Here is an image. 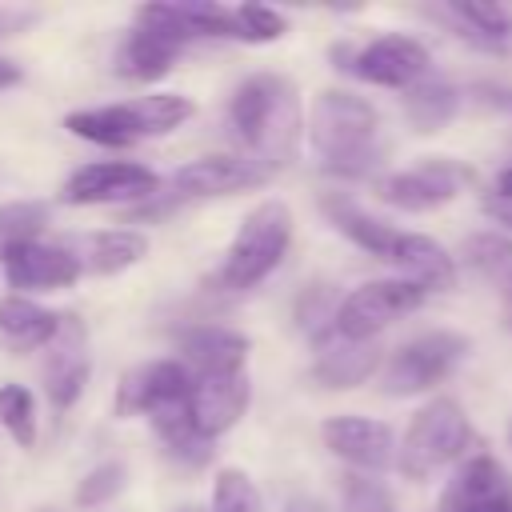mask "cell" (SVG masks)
Listing matches in <instances>:
<instances>
[{
  "label": "cell",
  "mask_w": 512,
  "mask_h": 512,
  "mask_svg": "<svg viewBox=\"0 0 512 512\" xmlns=\"http://www.w3.org/2000/svg\"><path fill=\"white\" fill-rule=\"evenodd\" d=\"M228 124L260 168L272 172L288 164L300 140V100L292 80L272 72L248 76L228 100Z\"/></svg>",
  "instance_id": "6da1fadb"
},
{
  "label": "cell",
  "mask_w": 512,
  "mask_h": 512,
  "mask_svg": "<svg viewBox=\"0 0 512 512\" xmlns=\"http://www.w3.org/2000/svg\"><path fill=\"white\" fill-rule=\"evenodd\" d=\"M308 140L324 172L332 176H368L384 148H380V112L344 88H328L316 96L308 116Z\"/></svg>",
  "instance_id": "7a4b0ae2"
},
{
  "label": "cell",
  "mask_w": 512,
  "mask_h": 512,
  "mask_svg": "<svg viewBox=\"0 0 512 512\" xmlns=\"http://www.w3.org/2000/svg\"><path fill=\"white\" fill-rule=\"evenodd\" d=\"M468 448H472V420L464 404L456 396H432L408 420L396 448V468L404 480H428L440 468L468 460Z\"/></svg>",
  "instance_id": "3957f363"
},
{
  "label": "cell",
  "mask_w": 512,
  "mask_h": 512,
  "mask_svg": "<svg viewBox=\"0 0 512 512\" xmlns=\"http://www.w3.org/2000/svg\"><path fill=\"white\" fill-rule=\"evenodd\" d=\"M288 244H292V212H288V204L284 200H264L244 216L240 232L232 236L224 260L208 276V284L216 292H248L284 260Z\"/></svg>",
  "instance_id": "277c9868"
},
{
  "label": "cell",
  "mask_w": 512,
  "mask_h": 512,
  "mask_svg": "<svg viewBox=\"0 0 512 512\" xmlns=\"http://www.w3.org/2000/svg\"><path fill=\"white\" fill-rule=\"evenodd\" d=\"M192 116V100L180 92H156V96H136L104 108H80L68 112L64 128L80 140L104 144V148H128L144 136H164L180 128Z\"/></svg>",
  "instance_id": "5b68a950"
},
{
  "label": "cell",
  "mask_w": 512,
  "mask_h": 512,
  "mask_svg": "<svg viewBox=\"0 0 512 512\" xmlns=\"http://www.w3.org/2000/svg\"><path fill=\"white\" fill-rule=\"evenodd\" d=\"M468 348H472V340L464 332H452V328L420 332L384 360L380 388L388 396H420V392L436 388L440 380H448L456 372V364L468 356Z\"/></svg>",
  "instance_id": "8992f818"
},
{
  "label": "cell",
  "mask_w": 512,
  "mask_h": 512,
  "mask_svg": "<svg viewBox=\"0 0 512 512\" xmlns=\"http://www.w3.org/2000/svg\"><path fill=\"white\" fill-rule=\"evenodd\" d=\"M428 300V292L404 276H388V280H368L360 288H352L340 308H336V324L332 332L344 340H376L392 320L416 312Z\"/></svg>",
  "instance_id": "52a82bcc"
},
{
  "label": "cell",
  "mask_w": 512,
  "mask_h": 512,
  "mask_svg": "<svg viewBox=\"0 0 512 512\" xmlns=\"http://www.w3.org/2000/svg\"><path fill=\"white\" fill-rule=\"evenodd\" d=\"M468 184H472V168H464L460 160H448V156H428L416 168H400V172L380 176L376 196L388 208L420 216V212H436V208L452 204Z\"/></svg>",
  "instance_id": "ba28073f"
},
{
  "label": "cell",
  "mask_w": 512,
  "mask_h": 512,
  "mask_svg": "<svg viewBox=\"0 0 512 512\" xmlns=\"http://www.w3.org/2000/svg\"><path fill=\"white\" fill-rule=\"evenodd\" d=\"M192 384L196 376L184 360H148L120 376L112 408L116 416H160L168 408L188 404Z\"/></svg>",
  "instance_id": "9c48e42d"
},
{
  "label": "cell",
  "mask_w": 512,
  "mask_h": 512,
  "mask_svg": "<svg viewBox=\"0 0 512 512\" xmlns=\"http://www.w3.org/2000/svg\"><path fill=\"white\" fill-rule=\"evenodd\" d=\"M344 68H348L352 76H360L364 84L408 92V88H416L420 80H428L432 56H428V48H424L416 36L388 32V36L368 40L360 52H352Z\"/></svg>",
  "instance_id": "30bf717a"
},
{
  "label": "cell",
  "mask_w": 512,
  "mask_h": 512,
  "mask_svg": "<svg viewBox=\"0 0 512 512\" xmlns=\"http://www.w3.org/2000/svg\"><path fill=\"white\" fill-rule=\"evenodd\" d=\"M152 196H160V176L128 160L84 164L64 184L68 204H128V200H152Z\"/></svg>",
  "instance_id": "8fae6325"
},
{
  "label": "cell",
  "mask_w": 512,
  "mask_h": 512,
  "mask_svg": "<svg viewBox=\"0 0 512 512\" xmlns=\"http://www.w3.org/2000/svg\"><path fill=\"white\" fill-rule=\"evenodd\" d=\"M320 436H324V448L344 460L348 468L356 472H384L396 464V432L384 424V420H372V416H328L320 424Z\"/></svg>",
  "instance_id": "7c38bea8"
},
{
  "label": "cell",
  "mask_w": 512,
  "mask_h": 512,
  "mask_svg": "<svg viewBox=\"0 0 512 512\" xmlns=\"http://www.w3.org/2000/svg\"><path fill=\"white\" fill-rule=\"evenodd\" d=\"M440 512H512V480L504 464L488 452L460 460L440 492Z\"/></svg>",
  "instance_id": "4fadbf2b"
},
{
  "label": "cell",
  "mask_w": 512,
  "mask_h": 512,
  "mask_svg": "<svg viewBox=\"0 0 512 512\" xmlns=\"http://www.w3.org/2000/svg\"><path fill=\"white\" fill-rule=\"evenodd\" d=\"M248 396H252V388H248V372L244 368L196 376L192 396H188V424L196 428V436L216 440L220 432H228L244 416Z\"/></svg>",
  "instance_id": "5bb4252c"
},
{
  "label": "cell",
  "mask_w": 512,
  "mask_h": 512,
  "mask_svg": "<svg viewBox=\"0 0 512 512\" xmlns=\"http://www.w3.org/2000/svg\"><path fill=\"white\" fill-rule=\"evenodd\" d=\"M88 384V332L76 316L60 320L56 340L48 344V364H44V392L56 412H68Z\"/></svg>",
  "instance_id": "9a60e30c"
},
{
  "label": "cell",
  "mask_w": 512,
  "mask_h": 512,
  "mask_svg": "<svg viewBox=\"0 0 512 512\" xmlns=\"http://www.w3.org/2000/svg\"><path fill=\"white\" fill-rule=\"evenodd\" d=\"M268 180V168L244 156H200L176 168L172 184L180 196H232Z\"/></svg>",
  "instance_id": "2e32d148"
},
{
  "label": "cell",
  "mask_w": 512,
  "mask_h": 512,
  "mask_svg": "<svg viewBox=\"0 0 512 512\" xmlns=\"http://www.w3.org/2000/svg\"><path fill=\"white\" fill-rule=\"evenodd\" d=\"M84 272L80 256L68 252V248H56V244H28L20 252H12L4 260V276L12 288H24V292H52V288H68L76 284Z\"/></svg>",
  "instance_id": "e0dca14e"
},
{
  "label": "cell",
  "mask_w": 512,
  "mask_h": 512,
  "mask_svg": "<svg viewBox=\"0 0 512 512\" xmlns=\"http://www.w3.org/2000/svg\"><path fill=\"white\" fill-rule=\"evenodd\" d=\"M388 264L404 280L420 284L424 292H448L456 284V256L440 240H432L424 232H400Z\"/></svg>",
  "instance_id": "ac0fdd59"
},
{
  "label": "cell",
  "mask_w": 512,
  "mask_h": 512,
  "mask_svg": "<svg viewBox=\"0 0 512 512\" xmlns=\"http://www.w3.org/2000/svg\"><path fill=\"white\" fill-rule=\"evenodd\" d=\"M380 368H384V356H380L376 340H344L332 332V340H320L312 380L324 388H356Z\"/></svg>",
  "instance_id": "d6986e66"
},
{
  "label": "cell",
  "mask_w": 512,
  "mask_h": 512,
  "mask_svg": "<svg viewBox=\"0 0 512 512\" xmlns=\"http://www.w3.org/2000/svg\"><path fill=\"white\" fill-rule=\"evenodd\" d=\"M176 348L184 356V364L192 368V376H208V372H228V368H244L248 356V340L232 328L220 324H192L176 336Z\"/></svg>",
  "instance_id": "ffe728a7"
},
{
  "label": "cell",
  "mask_w": 512,
  "mask_h": 512,
  "mask_svg": "<svg viewBox=\"0 0 512 512\" xmlns=\"http://www.w3.org/2000/svg\"><path fill=\"white\" fill-rule=\"evenodd\" d=\"M320 208L328 212V220L336 224V232L348 236L356 248H364L368 256H380V260L392 256V248H396V240H400V228H392V224H384L380 216L364 212V208H360L356 200H348V196H324Z\"/></svg>",
  "instance_id": "44dd1931"
},
{
  "label": "cell",
  "mask_w": 512,
  "mask_h": 512,
  "mask_svg": "<svg viewBox=\"0 0 512 512\" xmlns=\"http://www.w3.org/2000/svg\"><path fill=\"white\" fill-rule=\"evenodd\" d=\"M60 312H48L40 304H32L28 296H4L0 300V336L12 352H32V348H48L60 332Z\"/></svg>",
  "instance_id": "7402d4cb"
},
{
  "label": "cell",
  "mask_w": 512,
  "mask_h": 512,
  "mask_svg": "<svg viewBox=\"0 0 512 512\" xmlns=\"http://www.w3.org/2000/svg\"><path fill=\"white\" fill-rule=\"evenodd\" d=\"M464 264L472 272H480L504 300V312H512V236L500 232V228H484V232H472L460 248Z\"/></svg>",
  "instance_id": "603a6c76"
},
{
  "label": "cell",
  "mask_w": 512,
  "mask_h": 512,
  "mask_svg": "<svg viewBox=\"0 0 512 512\" xmlns=\"http://www.w3.org/2000/svg\"><path fill=\"white\" fill-rule=\"evenodd\" d=\"M176 56H180L176 44H168V40L144 32V28H132V32L120 40V48H116L112 68H116V76H124V80L148 84V80H160L164 72H172Z\"/></svg>",
  "instance_id": "cb8c5ba5"
},
{
  "label": "cell",
  "mask_w": 512,
  "mask_h": 512,
  "mask_svg": "<svg viewBox=\"0 0 512 512\" xmlns=\"http://www.w3.org/2000/svg\"><path fill=\"white\" fill-rule=\"evenodd\" d=\"M404 116H408V124L416 128V132H440L452 116H456V108H460V92L448 84V80H420L416 88H408L404 92Z\"/></svg>",
  "instance_id": "d4e9b609"
},
{
  "label": "cell",
  "mask_w": 512,
  "mask_h": 512,
  "mask_svg": "<svg viewBox=\"0 0 512 512\" xmlns=\"http://www.w3.org/2000/svg\"><path fill=\"white\" fill-rule=\"evenodd\" d=\"M144 252H148V236L144 232H136V228H104L88 244V268L96 276H112V272H124L136 260H144Z\"/></svg>",
  "instance_id": "484cf974"
},
{
  "label": "cell",
  "mask_w": 512,
  "mask_h": 512,
  "mask_svg": "<svg viewBox=\"0 0 512 512\" xmlns=\"http://www.w3.org/2000/svg\"><path fill=\"white\" fill-rule=\"evenodd\" d=\"M48 224V204L44 200H12V204H0V264L36 244L40 232Z\"/></svg>",
  "instance_id": "4316f807"
},
{
  "label": "cell",
  "mask_w": 512,
  "mask_h": 512,
  "mask_svg": "<svg viewBox=\"0 0 512 512\" xmlns=\"http://www.w3.org/2000/svg\"><path fill=\"white\" fill-rule=\"evenodd\" d=\"M448 16L460 20L472 40H484V44L512 40V8L508 4H496V0H452Z\"/></svg>",
  "instance_id": "83f0119b"
},
{
  "label": "cell",
  "mask_w": 512,
  "mask_h": 512,
  "mask_svg": "<svg viewBox=\"0 0 512 512\" xmlns=\"http://www.w3.org/2000/svg\"><path fill=\"white\" fill-rule=\"evenodd\" d=\"M0 424L20 448L36 444V400L24 384H4L0 388Z\"/></svg>",
  "instance_id": "f1b7e54d"
},
{
  "label": "cell",
  "mask_w": 512,
  "mask_h": 512,
  "mask_svg": "<svg viewBox=\"0 0 512 512\" xmlns=\"http://www.w3.org/2000/svg\"><path fill=\"white\" fill-rule=\"evenodd\" d=\"M212 512H264V500L244 468H224L212 484Z\"/></svg>",
  "instance_id": "f546056e"
},
{
  "label": "cell",
  "mask_w": 512,
  "mask_h": 512,
  "mask_svg": "<svg viewBox=\"0 0 512 512\" xmlns=\"http://www.w3.org/2000/svg\"><path fill=\"white\" fill-rule=\"evenodd\" d=\"M340 500H344V512H400L396 508V496L380 480H372L364 472H348L344 476Z\"/></svg>",
  "instance_id": "4dcf8cb0"
},
{
  "label": "cell",
  "mask_w": 512,
  "mask_h": 512,
  "mask_svg": "<svg viewBox=\"0 0 512 512\" xmlns=\"http://www.w3.org/2000/svg\"><path fill=\"white\" fill-rule=\"evenodd\" d=\"M236 28H240V40H248V44H272L288 32V20L268 4H240Z\"/></svg>",
  "instance_id": "1f68e13d"
},
{
  "label": "cell",
  "mask_w": 512,
  "mask_h": 512,
  "mask_svg": "<svg viewBox=\"0 0 512 512\" xmlns=\"http://www.w3.org/2000/svg\"><path fill=\"white\" fill-rule=\"evenodd\" d=\"M124 488V464H116V460H108V464H96L84 480H80V488H76V504L80 508H96V504H108L116 492Z\"/></svg>",
  "instance_id": "d6a6232c"
},
{
  "label": "cell",
  "mask_w": 512,
  "mask_h": 512,
  "mask_svg": "<svg viewBox=\"0 0 512 512\" xmlns=\"http://www.w3.org/2000/svg\"><path fill=\"white\" fill-rule=\"evenodd\" d=\"M484 216H492L496 228H508V232H512V200H500L496 192L484 196Z\"/></svg>",
  "instance_id": "836d02e7"
},
{
  "label": "cell",
  "mask_w": 512,
  "mask_h": 512,
  "mask_svg": "<svg viewBox=\"0 0 512 512\" xmlns=\"http://www.w3.org/2000/svg\"><path fill=\"white\" fill-rule=\"evenodd\" d=\"M12 84H20V64L0 56V88H12Z\"/></svg>",
  "instance_id": "e575fe53"
},
{
  "label": "cell",
  "mask_w": 512,
  "mask_h": 512,
  "mask_svg": "<svg viewBox=\"0 0 512 512\" xmlns=\"http://www.w3.org/2000/svg\"><path fill=\"white\" fill-rule=\"evenodd\" d=\"M496 196H500V200H512V164L500 168V176H496Z\"/></svg>",
  "instance_id": "d590c367"
},
{
  "label": "cell",
  "mask_w": 512,
  "mask_h": 512,
  "mask_svg": "<svg viewBox=\"0 0 512 512\" xmlns=\"http://www.w3.org/2000/svg\"><path fill=\"white\" fill-rule=\"evenodd\" d=\"M20 20H24V16H12V12H4V8H0V36H4L12 24H20Z\"/></svg>",
  "instance_id": "8d00e7d4"
},
{
  "label": "cell",
  "mask_w": 512,
  "mask_h": 512,
  "mask_svg": "<svg viewBox=\"0 0 512 512\" xmlns=\"http://www.w3.org/2000/svg\"><path fill=\"white\" fill-rule=\"evenodd\" d=\"M176 512H204V508H196V504H184V508H176Z\"/></svg>",
  "instance_id": "74e56055"
},
{
  "label": "cell",
  "mask_w": 512,
  "mask_h": 512,
  "mask_svg": "<svg viewBox=\"0 0 512 512\" xmlns=\"http://www.w3.org/2000/svg\"><path fill=\"white\" fill-rule=\"evenodd\" d=\"M504 328H508V332H512V312H504Z\"/></svg>",
  "instance_id": "f35d334b"
},
{
  "label": "cell",
  "mask_w": 512,
  "mask_h": 512,
  "mask_svg": "<svg viewBox=\"0 0 512 512\" xmlns=\"http://www.w3.org/2000/svg\"><path fill=\"white\" fill-rule=\"evenodd\" d=\"M508 448H512V424H508Z\"/></svg>",
  "instance_id": "ab89813d"
},
{
  "label": "cell",
  "mask_w": 512,
  "mask_h": 512,
  "mask_svg": "<svg viewBox=\"0 0 512 512\" xmlns=\"http://www.w3.org/2000/svg\"><path fill=\"white\" fill-rule=\"evenodd\" d=\"M296 512H304V508H296Z\"/></svg>",
  "instance_id": "60d3db41"
}]
</instances>
